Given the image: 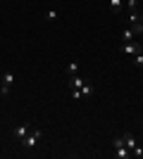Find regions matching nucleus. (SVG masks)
<instances>
[{
    "instance_id": "nucleus-3",
    "label": "nucleus",
    "mask_w": 143,
    "mask_h": 159,
    "mask_svg": "<svg viewBox=\"0 0 143 159\" xmlns=\"http://www.w3.org/2000/svg\"><path fill=\"white\" fill-rule=\"evenodd\" d=\"M29 133H31V124H29V121H24V124H19V126L14 128V138H17V140H24Z\"/></svg>"
},
{
    "instance_id": "nucleus-17",
    "label": "nucleus",
    "mask_w": 143,
    "mask_h": 159,
    "mask_svg": "<svg viewBox=\"0 0 143 159\" xmlns=\"http://www.w3.org/2000/svg\"><path fill=\"white\" fill-rule=\"evenodd\" d=\"M0 95H2V81H0Z\"/></svg>"
},
{
    "instance_id": "nucleus-1",
    "label": "nucleus",
    "mask_w": 143,
    "mask_h": 159,
    "mask_svg": "<svg viewBox=\"0 0 143 159\" xmlns=\"http://www.w3.org/2000/svg\"><path fill=\"white\" fill-rule=\"evenodd\" d=\"M41 138H43V131H41V128H36V131H31V133L26 135V138L21 140V147L31 150V147H36V145H38V140H41Z\"/></svg>"
},
{
    "instance_id": "nucleus-15",
    "label": "nucleus",
    "mask_w": 143,
    "mask_h": 159,
    "mask_svg": "<svg viewBox=\"0 0 143 159\" xmlns=\"http://www.w3.org/2000/svg\"><path fill=\"white\" fill-rule=\"evenodd\" d=\"M131 154H134V157H143V147H141V145H136L134 150H131Z\"/></svg>"
},
{
    "instance_id": "nucleus-5",
    "label": "nucleus",
    "mask_w": 143,
    "mask_h": 159,
    "mask_svg": "<svg viewBox=\"0 0 143 159\" xmlns=\"http://www.w3.org/2000/svg\"><path fill=\"white\" fill-rule=\"evenodd\" d=\"M129 154H131V150H129L126 145L115 147V157H117V159H129Z\"/></svg>"
},
{
    "instance_id": "nucleus-8",
    "label": "nucleus",
    "mask_w": 143,
    "mask_h": 159,
    "mask_svg": "<svg viewBox=\"0 0 143 159\" xmlns=\"http://www.w3.org/2000/svg\"><path fill=\"white\" fill-rule=\"evenodd\" d=\"M81 86H83V79H81V76H79V74H76V76H72V81H69V88L74 90V88H81Z\"/></svg>"
},
{
    "instance_id": "nucleus-7",
    "label": "nucleus",
    "mask_w": 143,
    "mask_h": 159,
    "mask_svg": "<svg viewBox=\"0 0 143 159\" xmlns=\"http://www.w3.org/2000/svg\"><path fill=\"white\" fill-rule=\"evenodd\" d=\"M122 40H124V43L136 40V33H134V29H124V31H122Z\"/></svg>"
},
{
    "instance_id": "nucleus-10",
    "label": "nucleus",
    "mask_w": 143,
    "mask_h": 159,
    "mask_svg": "<svg viewBox=\"0 0 143 159\" xmlns=\"http://www.w3.org/2000/svg\"><path fill=\"white\" fill-rule=\"evenodd\" d=\"M122 5H124V0H110V7H112V12H122Z\"/></svg>"
},
{
    "instance_id": "nucleus-12",
    "label": "nucleus",
    "mask_w": 143,
    "mask_h": 159,
    "mask_svg": "<svg viewBox=\"0 0 143 159\" xmlns=\"http://www.w3.org/2000/svg\"><path fill=\"white\" fill-rule=\"evenodd\" d=\"M131 29H134V33H136V36H141V33H143V21L138 19V21H136V24H134Z\"/></svg>"
},
{
    "instance_id": "nucleus-16",
    "label": "nucleus",
    "mask_w": 143,
    "mask_h": 159,
    "mask_svg": "<svg viewBox=\"0 0 143 159\" xmlns=\"http://www.w3.org/2000/svg\"><path fill=\"white\" fill-rule=\"evenodd\" d=\"M126 5H129V10H134V7H136V0H126Z\"/></svg>"
},
{
    "instance_id": "nucleus-14",
    "label": "nucleus",
    "mask_w": 143,
    "mask_h": 159,
    "mask_svg": "<svg viewBox=\"0 0 143 159\" xmlns=\"http://www.w3.org/2000/svg\"><path fill=\"white\" fill-rule=\"evenodd\" d=\"M91 93H93V88H91L88 83H83L81 86V95H91Z\"/></svg>"
},
{
    "instance_id": "nucleus-2",
    "label": "nucleus",
    "mask_w": 143,
    "mask_h": 159,
    "mask_svg": "<svg viewBox=\"0 0 143 159\" xmlns=\"http://www.w3.org/2000/svg\"><path fill=\"white\" fill-rule=\"evenodd\" d=\"M122 52L129 55V57H134V55L141 52V43H138V40H129V43H124V45H122Z\"/></svg>"
},
{
    "instance_id": "nucleus-13",
    "label": "nucleus",
    "mask_w": 143,
    "mask_h": 159,
    "mask_svg": "<svg viewBox=\"0 0 143 159\" xmlns=\"http://www.w3.org/2000/svg\"><path fill=\"white\" fill-rule=\"evenodd\" d=\"M131 60H134V64H136V66H143V52L134 55V57H131Z\"/></svg>"
},
{
    "instance_id": "nucleus-9",
    "label": "nucleus",
    "mask_w": 143,
    "mask_h": 159,
    "mask_svg": "<svg viewBox=\"0 0 143 159\" xmlns=\"http://www.w3.org/2000/svg\"><path fill=\"white\" fill-rule=\"evenodd\" d=\"M67 74L69 76H76V74H79V62H69L67 64Z\"/></svg>"
},
{
    "instance_id": "nucleus-6",
    "label": "nucleus",
    "mask_w": 143,
    "mask_h": 159,
    "mask_svg": "<svg viewBox=\"0 0 143 159\" xmlns=\"http://www.w3.org/2000/svg\"><path fill=\"white\" fill-rule=\"evenodd\" d=\"M124 145L129 147V150H134V147H136L138 143H136V138H134L131 133H124Z\"/></svg>"
},
{
    "instance_id": "nucleus-4",
    "label": "nucleus",
    "mask_w": 143,
    "mask_h": 159,
    "mask_svg": "<svg viewBox=\"0 0 143 159\" xmlns=\"http://www.w3.org/2000/svg\"><path fill=\"white\" fill-rule=\"evenodd\" d=\"M14 81V74L12 71H5L2 74V95H10V86Z\"/></svg>"
},
{
    "instance_id": "nucleus-11",
    "label": "nucleus",
    "mask_w": 143,
    "mask_h": 159,
    "mask_svg": "<svg viewBox=\"0 0 143 159\" xmlns=\"http://www.w3.org/2000/svg\"><path fill=\"white\" fill-rule=\"evenodd\" d=\"M57 17H60V14H57V10H48V12H45V19H48V21H57Z\"/></svg>"
}]
</instances>
